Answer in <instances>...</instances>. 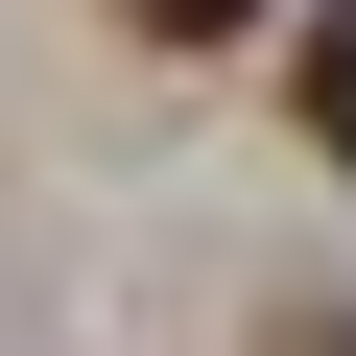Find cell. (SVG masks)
<instances>
[{
    "mask_svg": "<svg viewBox=\"0 0 356 356\" xmlns=\"http://www.w3.org/2000/svg\"><path fill=\"white\" fill-rule=\"evenodd\" d=\"M285 119H309V166H356V0H309V48H285Z\"/></svg>",
    "mask_w": 356,
    "mask_h": 356,
    "instance_id": "6da1fadb",
    "label": "cell"
},
{
    "mask_svg": "<svg viewBox=\"0 0 356 356\" xmlns=\"http://www.w3.org/2000/svg\"><path fill=\"white\" fill-rule=\"evenodd\" d=\"M119 24H143V48H238L261 0H119Z\"/></svg>",
    "mask_w": 356,
    "mask_h": 356,
    "instance_id": "7a4b0ae2",
    "label": "cell"
}]
</instances>
